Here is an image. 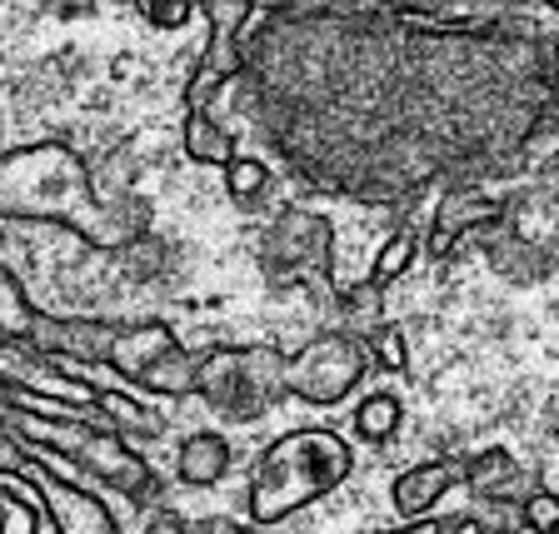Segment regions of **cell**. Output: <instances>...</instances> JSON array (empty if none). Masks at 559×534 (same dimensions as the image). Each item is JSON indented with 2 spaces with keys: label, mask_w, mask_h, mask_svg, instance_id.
<instances>
[{
  "label": "cell",
  "mask_w": 559,
  "mask_h": 534,
  "mask_svg": "<svg viewBox=\"0 0 559 534\" xmlns=\"http://www.w3.org/2000/svg\"><path fill=\"white\" fill-rule=\"evenodd\" d=\"M0 215L5 221H46L81 235L95 250H126L140 221H120L91 186V170L70 145L40 140L0 155Z\"/></svg>",
  "instance_id": "1"
},
{
  "label": "cell",
  "mask_w": 559,
  "mask_h": 534,
  "mask_svg": "<svg viewBox=\"0 0 559 534\" xmlns=\"http://www.w3.org/2000/svg\"><path fill=\"white\" fill-rule=\"evenodd\" d=\"M355 470V450L340 440L335 430H290L280 440L265 444L255 465V479H250V495H245V520L255 530H270V524L290 520V514L310 510L314 500L335 495L340 485Z\"/></svg>",
  "instance_id": "2"
},
{
  "label": "cell",
  "mask_w": 559,
  "mask_h": 534,
  "mask_svg": "<svg viewBox=\"0 0 559 534\" xmlns=\"http://www.w3.org/2000/svg\"><path fill=\"white\" fill-rule=\"evenodd\" d=\"M195 395L230 425H255L285 400V349L210 345L200 355Z\"/></svg>",
  "instance_id": "3"
},
{
  "label": "cell",
  "mask_w": 559,
  "mask_h": 534,
  "mask_svg": "<svg viewBox=\"0 0 559 534\" xmlns=\"http://www.w3.org/2000/svg\"><path fill=\"white\" fill-rule=\"evenodd\" d=\"M365 375H374L365 340L349 335V330H320L295 355H285V395L305 400L314 410H330L355 395Z\"/></svg>",
  "instance_id": "4"
},
{
  "label": "cell",
  "mask_w": 559,
  "mask_h": 534,
  "mask_svg": "<svg viewBox=\"0 0 559 534\" xmlns=\"http://www.w3.org/2000/svg\"><path fill=\"white\" fill-rule=\"evenodd\" d=\"M330 245L335 225L314 210H280V221L260 240L270 280H300V275H330Z\"/></svg>",
  "instance_id": "5"
},
{
  "label": "cell",
  "mask_w": 559,
  "mask_h": 534,
  "mask_svg": "<svg viewBox=\"0 0 559 534\" xmlns=\"http://www.w3.org/2000/svg\"><path fill=\"white\" fill-rule=\"evenodd\" d=\"M25 489L35 495V505H40V514H46V524L56 534H120V520L85 479H60L31 460Z\"/></svg>",
  "instance_id": "6"
},
{
  "label": "cell",
  "mask_w": 559,
  "mask_h": 534,
  "mask_svg": "<svg viewBox=\"0 0 559 534\" xmlns=\"http://www.w3.org/2000/svg\"><path fill=\"white\" fill-rule=\"evenodd\" d=\"M504 215V200L485 195L479 186H454L440 195V210H435V225H430V240H425V256L430 260H450L454 245L465 240L469 230L479 225H500Z\"/></svg>",
  "instance_id": "7"
},
{
  "label": "cell",
  "mask_w": 559,
  "mask_h": 534,
  "mask_svg": "<svg viewBox=\"0 0 559 534\" xmlns=\"http://www.w3.org/2000/svg\"><path fill=\"white\" fill-rule=\"evenodd\" d=\"M116 330L120 325H105V320H60V315H40V320H35V335H31V349L46 355V360L105 365Z\"/></svg>",
  "instance_id": "8"
},
{
  "label": "cell",
  "mask_w": 559,
  "mask_h": 534,
  "mask_svg": "<svg viewBox=\"0 0 559 534\" xmlns=\"http://www.w3.org/2000/svg\"><path fill=\"white\" fill-rule=\"evenodd\" d=\"M465 485L475 489L479 505H520L530 489H535V475L514 460L504 444H489V450H475L465 460Z\"/></svg>",
  "instance_id": "9"
},
{
  "label": "cell",
  "mask_w": 559,
  "mask_h": 534,
  "mask_svg": "<svg viewBox=\"0 0 559 534\" xmlns=\"http://www.w3.org/2000/svg\"><path fill=\"white\" fill-rule=\"evenodd\" d=\"M170 345H180V340H175V330L165 325V320L126 325V330H116V340H110L105 370H116L126 384H140V380H145V370H151V365L160 360V355H165Z\"/></svg>",
  "instance_id": "10"
},
{
  "label": "cell",
  "mask_w": 559,
  "mask_h": 534,
  "mask_svg": "<svg viewBox=\"0 0 559 534\" xmlns=\"http://www.w3.org/2000/svg\"><path fill=\"white\" fill-rule=\"evenodd\" d=\"M460 470L450 460H425V465H409L395 475L390 485V505H395L400 520H425L430 510H440V500L454 489Z\"/></svg>",
  "instance_id": "11"
},
{
  "label": "cell",
  "mask_w": 559,
  "mask_h": 534,
  "mask_svg": "<svg viewBox=\"0 0 559 534\" xmlns=\"http://www.w3.org/2000/svg\"><path fill=\"white\" fill-rule=\"evenodd\" d=\"M235 465V450L225 435L215 430H195L180 440V450H175V479L190 489H215L225 475H230Z\"/></svg>",
  "instance_id": "12"
},
{
  "label": "cell",
  "mask_w": 559,
  "mask_h": 534,
  "mask_svg": "<svg viewBox=\"0 0 559 534\" xmlns=\"http://www.w3.org/2000/svg\"><path fill=\"white\" fill-rule=\"evenodd\" d=\"M195 375H200V355L170 345L160 360L145 370L140 390H151V395H160V400H186V395H195Z\"/></svg>",
  "instance_id": "13"
},
{
  "label": "cell",
  "mask_w": 559,
  "mask_h": 534,
  "mask_svg": "<svg viewBox=\"0 0 559 534\" xmlns=\"http://www.w3.org/2000/svg\"><path fill=\"white\" fill-rule=\"evenodd\" d=\"M355 440L365 444H390L400 435V425H405V405H400V395H390V390H374V395L360 400V410H355Z\"/></svg>",
  "instance_id": "14"
},
{
  "label": "cell",
  "mask_w": 559,
  "mask_h": 534,
  "mask_svg": "<svg viewBox=\"0 0 559 534\" xmlns=\"http://www.w3.org/2000/svg\"><path fill=\"white\" fill-rule=\"evenodd\" d=\"M186 155L195 165H230L235 161V135L210 120V110H186Z\"/></svg>",
  "instance_id": "15"
},
{
  "label": "cell",
  "mask_w": 559,
  "mask_h": 534,
  "mask_svg": "<svg viewBox=\"0 0 559 534\" xmlns=\"http://www.w3.org/2000/svg\"><path fill=\"white\" fill-rule=\"evenodd\" d=\"M35 320H40V310L31 305L25 285L0 265V340H11V345H31Z\"/></svg>",
  "instance_id": "16"
},
{
  "label": "cell",
  "mask_w": 559,
  "mask_h": 534,
  "mask_svg": "<svg viewBox=\"0 0 559 534\" xmlns=\"http://www.w3.org/2000/svg\"><path fill=\"white\" fill-rule=\"evenodd\" d=\"M95 410H100V419L120 435H160L165 430V419L151 415L140 400H130L126 384H120V390H100V395H95Z\"/></svg>",
  "instance_id": "17"
},
{
  "label": "cell",
  "mask_w": 559,
  "mask_h": 534,
  "mask_svg": "<svg viewBox=\"0 0 559 534\" xmlns=\"http://www.w3.org/2000/svg\"><path fill=\"white\" fill-rule=\"evenodd\" d=\"M0 534H40V505L15 475H0Z\"/></svg>",
  "instance_id": "18"
},
{
  "label": "cell",
  "mask_w": 559,
  "mask_h": 534,
  "mask_svg": "<svg viewBox=\"0 0 559 534\" xmlns=\"http://www.w3.org/2000/svg\"><path fill=\"white\" fill-rule=\"evenodd\" d=\"M415 256H419V230H415V225H400V230L380 245V256H374L370 280L380 285V290H384V285H395V280L405 275L409 265H415Z\"/></svg>",
  "instance_id": "19"
},
{
  "label": "cell",
  "mask_w": 559,
  "mask_h": 534,
  "mask_svg": "<svg viewBox=\"0 0 559 534\" xmlns=\"http://www.w3.org/2000/svg\"><path fill=\"white\" fill-rule=\"evenodd\" d=\"M225 190H230L235 205H260L270 190V165L255 161V155H240L235 151V161L225 165Z\"/></svg>",
  "instance_id": "20"
},
{
  "label": "cell",
  "mask_w": 559,
  "mask_h": 534,
  "mask_svg": "<svg viewBox=\"0 0 559 534\" xmlns=\"http://www.w3.org/2000/svg\"><path fill=\"white\" fill-rule=\"evenodd\" d=\"M365 349H370L374 370L384 375H405L409 370V345H405V330L395 325V320H380L374 330H365Z\"/></svg>",
  "instance_id": "21"
},
{
  "label": "cell",
  "mask_w": 559,
  "mask_h": 534,
  "mask_svg": "<svg viewBox=\"0 0 559 534\" xmlns=\"http://www.w3.org/2000/svg\"><path fill=\"white\" fill-rule=\"evenodd\" d=\"M340 310H345L349 330H374L384 320V290L374 285V280H365V285H349V290H340Z\"/></svg>",
  "instance_id": "22"
},
{
  "label": "cell",
  "mask_w": 559,
  "mask_h": 534,
  "mask_svg": "<svg viewBox=\"0 0 559 534\" xmlns=\"http://www.w3.org/2000/svg\"><path fill=\"white\" fill-rule=\"evenodd\" d=\"M520 524L530 534H559V495L545 485H535L520 500Z\"/></svg>",
  "instance_id": "23"
},
{
  "label": "cell",
  "mask_w": 559,
  "mask_h": 534,
  "mask_svg": "<svg viewBox=\"0 0 559 534\" xmlns=\"http://www.w3.org/2000/svg\"><path fill=\"white\" fill-rule=\"evenodd\" d=\"M145 534H190V520L180 510H151L145 514Z\"/></svg>",
  "instance_id": "24"
},
{
  "label": "cell",
  "mask_w": 559,
  "mask_h": 534,
  "mask_svg": "<svg viewBox=\"0 0 559 534\" xmlns=\"http://www.w3.org/2000/svg\"><path fill=\"white\" fill-rule=\"evenodd\" d=\"M145 15L155 25H180V21H190V5L186 0H145Z\"/></svg>",
  "instance_id": "25"
},
{
  "label": "cell",
  "mask_w": 559,
  "mask_h": 534,
  "mask_svg": "<svg viewBox=\"0 0 559 534\" xmlns=\"http://www.w3.org/2000/svg\"><path fill=\"white\" fill-rule=\"evenodd\" d=\"M374 534H444V520H400V530H374Z\"/></svg>",
  "instance_id": "26"
},
{
  "label": "cell",
  "mask_w": 559,
  "mask_h": 534,
  "mask_svg": "<svg viewBox=\"0 0 559 534\" xmlns=\"http://www.w3.org/2000/svg\"><path fill=\"white\" fill-rule=\"evenodd\" d=\"M444 534H489V524L479 514H454V520H444Z\"/></svg>",
  "instance_id": "27"
},
{
  "label": "cell",
  "mask_w": 559,
  "mask_h": 534,
  "mask_svg": "<svg viewBox=\"0 0 559 534\" xmlns=\"http://www.w3.org/2000/svg\"><path fill=\"white\" fill-rule=\"evenodd\" d=\"M190 534H250V530H240L230 520H200V524H190Z\"/></svg>",
  "instance_id": "28"
},
{
  "label": "cell",
  "mask_w": 559,
  "mask_h": 534,
  "mask_svg": "<svg viewBox=\"0 0 559 534\" xmlns=\"http://www.w3.org/2000/svg\"><path fill=\"white\" fill-rule=\"evenodd\" d=\"M539 175H545L549 186H559V151H555V155H545V165H539Z\"/></svg>",
  "instance_id": "29"
}]
</instances>
